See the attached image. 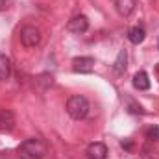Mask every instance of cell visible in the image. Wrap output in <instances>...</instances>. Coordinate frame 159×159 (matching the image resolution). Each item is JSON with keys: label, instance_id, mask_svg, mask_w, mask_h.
I'll return each mask as SVG.
<instances>
[{"label": "cell", "instance_id": "cell-1", "mask_svg": "<svg viewBox=\"0 0 159 159\" xmlns=\"http://www.w3.org/2000/svg\"><path fill=\"white\" fill-rule=\"evenodd\" d=\"M46 154H48V144L41 137L26 139L19 146V156H20V159H43Z\"/></svg>", "mask_w": 159, "mask_h": 159}, {"label": "cell", "instance_id": "cell-4", "mask_svg": "<svg viewBox=\"0 0 159 159\" xmlns=\"http://www.w3.org/2000/svg\"><path fill=\"white\" fill-rule=\"evenodd\" d=\"M72 70L74 72H80V74H89L94 70V59L89 57V56H81V57H76L72 61Z\"/></svg>", "mask_w": 159, "mask_h": 159}, {"label": "cell", "instance_id": "cell-6", "mask_svg": "<svg viewBox=\"0 0 159 159\" xmlns=\"http://www.w3.org/2000/svg\"><path fill=\"white\" fill-rule=\"evenodd\" d=\"M87 157L89 159H106L107 157V146L104 143H91L87 146Z\"/></svg>", "mask_w": 159, "mask_h": 159}, {"label": "cell", "instance_id": "cell-5", "mask_svg": "<svg viewBox=\"0 0 159 159\" xmlns=\"http://www.w3.org/2000/svg\"><path fill=\"white\" fill-rule=\"evenodd\" d=\"M67 30H69L70 34H85V32L89 30V19H87L85 15H76V17H72V19L69 20V24H67Z\"/></svg>", "mask_w": 159, "mask_h": 159}, {"label": "cell", "instance_id": "cell-3", "mask_svg": "<svg viewBox=\"0 0 159 159\" xmlns=\"http://www.w3.org/2000/svg\"><path fill=\"white\" fill-rule=\"evenodd\" d=\"M20 43L26 48H34L41 43V30L35 26H24L20 30Z\"/></svg>", "mask_w": 159, "mask_h": 159}, {"label": "cell", "instance_id": "cell-2", "mask_svg": "<svg viewBox=\"0 0 159 159\" xmlns=\"http://www.w3.org/2000/svg\"><path fill=\"white\" fill-rule=\"evenodd\" d=\"M67 113H69L74 120L85 119L87 113H89V102H87V98L81 96V94L70 96L69 102H67Z\"/></svg>", "mask_w": 159, "mask_h": 159}, {"label": "cell", "instance_id": "cell-12", "mask_svg": "<svg viewBox=\"0 0 159 159\" xmlns=\"http://www.w3.org/2000/svg\"><path fill=\"white\" fill-rule=\"evenodd\" d=\"M126 61H128V54H126V50H120L117 59H115V65H113V69H115L117 74H122L126 70Z\"/></svg>", "mask_w": 159, "mask_h": 159}, {"label": "cell", "instance_id": "cell-9", "mask_svg": "<svg viewBox=\"0 0 159 159\" xmlns=\"http://www.w3.org/2000/svg\"><path fill=\"white\" fill-rule=\"evenodd\" d=\"M133 87L137 91H148L150 89V76L144 72V70H139L135 76H133Z\"/></svg>", "mask_w": 159, "mask_h": 159}, {"label": "cell", "instance_id": "cell-11", "mask_svg": "<svg viewBox=\"0 0 159 159\" xmlns=\"http://www.w3.org/2000/svg\"><path fill=\"white\" fill-rule=\"evenodd\" d=\"M11 74V63L6 56L0 54V81H6Z\"/></svg>", "mask_w": 159, "mask_h": 159}, {"label": "cell", "instance_id": "cell-8", "mask_svg": "<svg viewBox=\"0 0 159 159\" xmlns=\"http://www.w3.org/2000/svg\"><path fill=\"white\" fill-rule=\"evenodd\" d=\"M15 128V115L9 109L0 111V131H11Z\"/></svg>", "mask_w": 159, "mask_h": 159}, {"label": "cell", "instance_id": "cell-13", "mask_svg": "<svg viewBox=\"0 0 159 159\" xmlns=\"http://www.w3.org/2000/svg\"><path fill=\"white\" fill-rule=\"evenodd\" d=\"M146 139H150V141H159V126H150L148 129H146Z\"/></svg>", "mask_w": 159, "mask_h": 159}, {"label": "cell", "instance_id": "cell-14", "mask_svg": "<svg viewBox=\"0 0 159 159\" xmlns=\"http://www.w3.org/2000/svg\"><path fill=\"white\" fill-rule=\"evenodd\" d=\"M128 104H129V113H143V107H141V106H137L135 102H131V100H129Z\"/></svg>", "mask_w": 159, "mask_h": 159}, {"label": "cell", "instance_id": "cell-7", "mask_svg": "<svg viewBox=\"0 0 159 159\" xmlns=\"http://www.w3.org/2000/svg\"><path fill=\"white\" fill-rule=\"evenodd\" d=\"M137 0H115V9L120 17H129L135 11Z\"/></svg>", "mask_w": 159, "mask_h": 159}, {"label": "cell", "instance_id": "cell-10", "mask_svg": "<svg viewBox=\"0 0 159 159\" xmlns=\"http://www.w3.org/2000/svg\"><path fill=\"white\" fill-rule=\"evenodd\" d=\"M144 37H146V32H144L143 26H133V28L128 30V41L131 44H141L144 41Z\"/></svg>", "mask_w": 159, "mask_h": 159}, {"label": "cell", "instance_id": "cell-15", "mask_svg": "<svg viewBox=\"0 0 159 159\" xmlns=\"http://www.w3.org/2000/svg\"><path fill=\"white\" fill-rule=\"evenodd\" d=\"M4 2H6V0H0V4H4Z\"/></svg>", "mask_w": 159, "mask_h": 159}]
</instances>
